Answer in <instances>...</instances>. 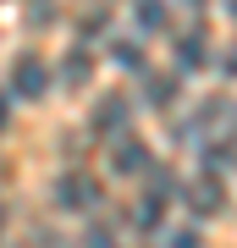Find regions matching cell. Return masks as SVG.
Wrapping results in <instances>:
<instances>
[{"label": "cell", "instance_id": "cell-1", "mask_svg": "<svg viewBox=\"0 0 237 248\" xmlns=\"http://www.w3.org/2000/svg\"><path fill=\"white\" fill-rule=\"evenodd\" d=\"M44 89H50V66H44L39 55H17V66H11V94L39 99Z\"/></svg>", "mask_w": 237, "mask_h": 248}, {"label": "cell", "instance_id": "cell-2", "mask_svg": "<svg viewBox=\"0 0 237 248\" xmlns=\"http://www.w3.org/2000/svg\"><path fill=\"white\" fill-rule=\"evenodd\" d=\"M94 193H99V182L78 177V171L55 182V204H61V210H88V204H94Z\"/></svg>", "mask_w": 237, "mask_h": 248}, {"label": "cell", "instance_id": "cell-3", "mask_svg": "<svg viewBox=\"0 0 237 248\" xmlns=\"http://www.w3.org/2000/svg\"><path fill=\"white\" fill-rule=\"evenodd\" d=\"M122 122H127V99H122V94H105L99 110H94V133L111 138V133H122Z\"/></svg>", "mask_w": 237, "mask_h": 248}, {"label": "cell", "instance_id": "cell-4", "mask_svg": "<svg viewBox=\"0 0 237 248\" xmlns=\"http://www.w3.org/2000/svg\"><path fill=\"white\" fill-rule=\"evenodd\" d=\"M221 199H226V193H221V182H215V177H193V182H188V204H193L199 215H215V210H221Z\"/></svg>", "mask_w": 237, "mask_h": 248}, {"label": "cell", "instance_id": "cell-5", "mask_svg": "<svg viewBox=\"0 0 237 248\" xmlns=\"http://www.w3.org/2000/svg\"><path fill=\"white\" fill-rule=\"evenodd\" d=\"M204 61H210V55H204V39H182V45H176V66L182 72H199Z\"/></svg>", "mask_w": 237, "mask_h": 248}, {"label": "cell", "instance_id": "cell-6", "mask_svg": "<svg viewBox=\"0 0 237 248\" xmlns=\"http://www.w3.org/2000/svg\"><path fill=\"white\" fill-rule=\"evenodd\" d=\"M132 17H138V28H143V33H160V28H166V6H138Z\"/></svg>", "mask_w": 237, "mask_h": 248}, {"label": "cell", "instance_id": "cell-7", "mask_svg": "<svg viewBox=\"0 0 237 248\" xmlns=\"http://www.w3.org/2000/svg\"><path fill=\"white\" fill-rule=\"evenodd\" d=\"M160 215H166V193H149V199L138 204V221L143 226H160Z\"/></svg>", "mask_w": 237, "mask_h": 248}, {"label": "cell", "instance_id": "cell-8", "mask_svg": "<svg viewBox=\"0 0 237 248\" xmlns=\"http://www.w3.org/2000/svg\"><path fill=\"white\" fill-rule=\"evenodd\" d=\"M143 160H149V155H143L138 143H122V149H116V171H138Z\"/></svg>", "mask_w": 237, "mask_h": 248}, {"label": "cell", "instance_id": "cell-9", "mask_svg": "<svg viewBox=\"0 0 237 248\" xmlns=\"http://www.w3.org/2000/svg\"><path fill=\"white\" fill-rule=\"evenodd\" d=\"M171 94H176L171 78H149V105H171Z\"/></svg>", "mask_w": 237, "mask_h": 248}, {"label": "cell", "instance_id": "cell-10", "mask_svg": "<svg viewBox=\"0 0 237 248\" xmlns=\"http://www.w3.org/2000/svg\"><path fill=\"white\" fill-rule=\"evenodd\" d=\"M116 50V61H122V66H138V45H111Z\"/></svg>", "mask_w": 237, "mask_h": 248}, {"label": "cell", "instance_id": "cell-11", "mask_svg": "<svg viewBox=\"0 0 237 248\" xmlns=\"http://www.w3.org/2000/svg\"><path fill=\"white\" fill-rule=\"evenodd\" d=\"M171 248H199V232H182V237H176Z\"/></svg>", "mask_w": 237, "mask_h": 248}, {"label": "cell", "instance_id": "cell-12", "mask_svg": "<svg viewBox=\"0 0 237 248\" xmlns=\"http://www.w3.org/2000/svg\"><path fill=\"white\" fill-rule=\"evenodd\" d=\"M6 116H11V105H6V94H0V133H6Z\"/></svg>", "mask_w": 237, "mask_h": 248}, {"label": "cell", "instance_id": "cell-13", "mask_svg": "<svg viewBox=\"0 0 237 248\" xmlns=\"http://www.w3.org/2000/svg\"><path fill=\"white\" fill-rule=\"evenodd\" d=\"M226 72H232V78H237V45H232V55H226Z\"/></svg>", "mask_w": 237, "mask_h": 248}, {"label": "cell", "instance_id": "cell-14", "mask_svg": "<svg viewBox=\"0 0 237 248\" xmlns=\"http://www.w3.org/2000/svg\"><path fill=\"white\" fill-rule=\"evenodd\" d=\"M232 17H237V6H232Z\"/></svg>", "mask_w": 237, "mask_h": 248}]
</instances>
